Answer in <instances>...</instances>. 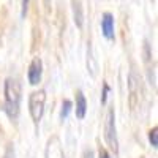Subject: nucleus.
<instances>
[{
    "mask_svg": "<svg viewBox=\"0 0 158 158\" xmlns=\"http://www.w3.org/2000/svg\"><path fill=\"white\" fill-rule=\"evenodd\" d=\"M149 141H150V144H152L153 149L158 147V128H156V127H153V128L149 131Z\"/></svg>",
    "mask_w": 158,
    "mask_h": 158,
    "instance_id": "nucleus-12",
    "label": "nucleus"
},
{
    "mask_svg": "<svg viewBox=\"0 0 158 158\" xmlns=\"http://www.w3.org/2000/svg\"><path fill=\"white\" fill-rule=\"evenodd\" d=\"M71 108H73V103H71L70 100H63V103H62V111H60V120H65V118L70 115Z\"/></svg>",
    "mask_w": 158,
    "mask_h": 158,
    "instance_id": "nucleus-11",
    "label": "nucleus"
},
{
    "mask_svg": "<svg viewBox=\"0 0 158 158\" xmlns=\"http://www.w3.org/2000/svg\"><path fill=\"white\" fill-rule=\"evenodd\" d=\"M101 32L106 40H109V41L114 40V16L111 13H104L101 16Z\"/></svg>",
    "mask_w": 158,
    "mask_h": 158,
    "instance_id": "nucleus-6",
    "label": "nucleus"
},
{
    "mask_svg": "<svg viewBox=\"0 0 158 158\" xmlns=\"http://www.w3.org/2000/svg\"><path fill=\"white\" fill-rule=\"evenodd\" d=\"M41 76H43V62L40 57H35L29 67V73H27V77H29V82L32 85H36L41 81Z\"/></svg>",
    "mask_w": 158,
    "mask_h": 158,
    "instance_id": "nucleus-5",
    "label": "nucleus"
},
{
    "mask_svg": "<svg viewBox=\"0 0 158 158\" xmlns=\"http://www.w3.org/2000/svg\"><path fill=\"white\" fill-rule=\"evenodd\" d=\"M106 141L109 144V147L117 152V133H115V114H114V109H109L108 112V118H106Z\"/></svg>",
    "mask_w": 158,
    "mask_h": 158,
    "instance_id": "nucleus-4",
    "label": "nucleus"
},
{
    "mask_svg": "<svg viewBox=\"0 0 158 158\" xmlns=\"http://www.w3.org/2000/svg\"><path fill=\"white\" fill-rule=\"evenodd\" d=\"M85 111H87V101L85 97L81 90L76 92V117L77 118H84L85 117Z\"/></svg>",
    "mask_w": 158,
    "mask_h": 158,
    "instance_id": "nucleus-9",
    "label": "nucleus"
},
{
    "mask_svg": "<svg viewBox=\"0 0 158 158\" xmlns=\"http://www.w3.org/2000/svg\"><path fill=\"white\" fill-rule=\"evenodd\" d=\"M128 90H130V108L136 109L139 104V94H141V85H139V77L135 71H131L128 76Z\"/></svg>",
    "mask_w": 158,
    "mask_h": 158,
    "instance_id": "nucleus-3",
    "label": "nucleus"
},
{
    "mask_svg": "<svg viewBox=\"0 0 158 158\" xmlns=\"http://www.w3.org/2000/svg\"><path fill=\"white\" fill-rule=\"evenodd\" d=\"M84 158H95V153H94V150L87 149V150L84 152Z\"/></svg>",
    "mask_w": 158,
    "mask_h": 158,
    "instance_id": "nucleus-15",
    "label": "nucleus"
},
{
    "mask_svg": "<svg viewBox=\"0 0 158 158\" xmlns=\"http://www.w3.org/2000/svg\"><path fill=\"white\" fill-rule=\"evenodd\" d=\"M100 158H109V153L106 152V149L100 147Z\"/></svg>",
    "mask_w": 158,
    "mask_h": 158,
    "instance_id": "nucleus-16",
    "label": "nucleus"
},
{
    "mask_svg": "<svg viewBox=\"0 0 158 158\" xmlns=\"http://www.w3.org/2000/svg\"><path fill=\"white\" fill-rule=\"evenodd\" d=\"M46 158H65L63 156V150L60 146V141L59 138H52L48 142V147H46Z\"/></svg>",
    "mask_w": 158,
    "mask_h": 158,
    "instance_id": "nucleus-7",
    "label": "nucleus"
},
{
    "mask_svg": "<svg viewBox=\"0 0 158 158\" xmlns=\"http://www.w3.org/2000/svg\"><path fill=\"white\" fill-rule=\"evenodd\" d=\"M71 5H73V18H74L76 27L82 29L84 27V10H82V5H81L79 0H73Z\"/></svg>",
    "mask_w": 158,
    "mask_h": 158,
    "instance_id": "nucleus-8",
    "label": "nucleus"
},
{
    "mask_svg": "<svg viewBox=\"0 0 158 158\" xmlns=\"http://www.w3.org/2000/svg\"><path fill=\"white\" fill-rule=\"evenodd\" d=\"M108 94H109V85H108L106 82H104V84H103V94H101V104H106Z\"/></svg>",
    "mask_w": 158,
    "mask_h": 158,
    "instance_id": "nucleus-13",
    "label": "nucleus"
},
{
    "mask_svg": "<svg viewBox=\"0 0 158 158\" xmlns=\"http://www.w3.org/2000/svg\"><path fill=\"white\" fill-rule=\"evenodd\" d=\"M21 106V84L15 77L5 81V111L10 118H16Z\"/></svg>",
    "mask_w": 158,
    "mask_h": 158,
    "instance_id": "nucleus-1",
    "label": "nucleus"
},
{
    "mask_svg": "<svg viewBox=\"0 0 158 158\" xmlns=\"http://www.w3.org/2000/svg\"><path fill=\"white\" fill-rule=\"evenodd\" d=\"M29 3H30V0H22V11H21V16L24 18L25 16V13H27V8H29Z\"/></svg>",
    "mask_w": 158,
    "mask_h": 158,
    "instance_id": "nucleus-14",
    "label": "nucleus"
},
{
    "mask_svg": "<svg viewBox=\"0 0 158 158\" xmlns=\"http://www.w3.org/2000/svg\"><path fill=\"white\" fill-rule=\"evenodd\" d=\"M5 158H11V149L8 150V153H6V156H5Z\"/></svg>",
    "mask_w": 158,
    "mask_h": 158,
    "instance_id": "nucleus-17",
    "label": "nucleus"
},
{
    "mask_svg": "<svg viewBox=\"0 0 158 158\" xmlns=\"http://www.w3.org/2000/svg\"><path fill=\"white\" fill-rule=\"evenodd\" d=\"M87 71L90 73L92 77H97V74H98V65H97V60L94 57V51H92L90 43L87 46Z\"/></svg>",
    "mask_w": 158,
    "mask_h": 158,
    "instance_id": "nucleus-10",
    "label": "nucleus"
},
{
    "mask_svg": "<svg viewBox=\"0 0 158 158\" xmlns=\"http://www.w3.org/2000/svg\"><path fill=\"white\" fill-rule=\"evenodd\" d=\"M44 103H46V92L44 90H36L32 92L29 97V111L32 115V120L38 123L43 117L44 112Z\"/></svg>",
    "mask_w": 158,
    "mask_h": 158,
    "instance_id": "nucleus-2",
    "label": "nucleus"
}]
</instances>
